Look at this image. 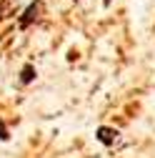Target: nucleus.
Segmentation results:
<instances>
[{
    "mask_svg": "<svg viewBox=\"0 0 155 158\" xmlns=\"http://www.w3.org/2000/svg\"><path fill=\"white\" fill-rule=\"evenodd\" d=\"M33 81H35V65H33V63H25L23 70H20V83L28 85V83H33Z\"/></svg>",
    "mask_w": 155,
    "mask_h": 158,
    "instance_id": "3",
    "label": "nucleus"
},
{
    "mask_svg": "<svg viewBox=\"0 0 155 158\" xmlns=\"http://www.w3.org/2000/svg\"><path fill=\"white\" fill-rule=\"evenodd\" d=\"M115 138H118V131L105 128V126H100V128H98V141H100L103 146H113V143H115Z\"/></svg>",
    "mask_w": 155,
    "mask_h": 158,
    "instance_id": "2",
    "label": "nucleus"
},
{
    "mask_svg": "<svg viewBox=\"0 0 155 158\" xmlns=\"http://www.w3.org/2000/svg\"><path fill=\"white\" fill-rule=\"evenodd\" d=\"M0 141H10V131H8V126H5L3 118H0Z\"/></svg>",
    "mask_w": 155,
    "mask_h": 158,
    "instance_id": "4",
    "label": "nucleus"
},
{
    "mask_svg": "<svg viewBox=\"0 0 155 158\" xmlns=\"http://www.w3.org/2000/svg\"><path fill=\"white\" fill-rule=\"evenodd\" d=\"M40 8H43V0H35V3H30L25 10H23V15H20V20H18V25H20L23 30L25 28H30L38 18H40Z\"/></svg>",
    "mask_w": 155,
    "mask_h": 158,
    "instance_id": "1",
    "label": "nucleus"
}]
</instances>
